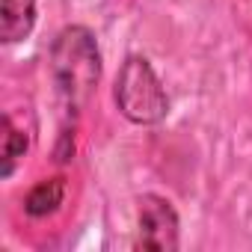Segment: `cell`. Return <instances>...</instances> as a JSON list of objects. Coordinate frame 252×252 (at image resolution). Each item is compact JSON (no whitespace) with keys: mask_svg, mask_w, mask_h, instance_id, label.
Masks as SVG:
<instances>
[{"mask_svg":"<svg viewBox=\"0 0 252 252\" xmlns=\"http://www.w3.org/2000/svg\"><path fill=\"white\" fill-rule=\"evenodd\" d=\"M113 104L137 128H158L166 122L172 101L146 54H128L113 80Z\"/></svg>","mask_w":252,"mask_h":252,"instance_id":"obj_2","label":"cell"},{"mask_svg":"<svg viewBox=\"0 0 252 252\" xmlns=\"http://www.w3.org/2000/svg\"><path fill=\"white\" fill-rule=\"evenodd\" d=\"M134 246L146 252H175L181 246V217L166 196L143 193L137 199Z\"/></svg>","mask_w":252,"mask_h":252,"instance_id":"obj_3","label":"cell"},{"mask_svg":"<svg viewBox=\"0 0 252 252\" xmlns=\"http://www.w3.org/2000/svg\"><path fill=\"white\" fill-rule=\"evenodd\" d=\"M39 21L36 0H0V42L21 45L33 36Z\"/></svg>","mask_w":252,"mask_h":252,"instance_id":"obj_4","label":"cell"},{"mask_svg":"<svg viewBox=\"0 0 252 252\" xmlns=\"http://www.w3.org/2000/svg\"><path fill=\"white\" fill-rule=\"evenodd\" d=\"M63 202H65V178L63 175H51V178L36 181L27 190L21 208H24V214L30 220H48V217H54L63 208Z\"/></svg>","mask_w":252,"mask_h":252,"instance_id":"obj_6","label":"cell"},{"mask_svg":"<svg viewBox=\"0 0 252 252\" xmlns=\"http://www.w3.org/2000/svg\"><path fill=\"white\" fill-rule=\"evenodd\" d=\"M48 71L60 104L71 113H80L104 74V54L95 30L86 24L60 27L48 48Z\"/></svg>","mask_w":252,"mask_h":252,"instance_id":"obj_1","label":"cell"},{"mask_svg":"<svg viewBox=\"0 0 252 252\" xmlns=\"http://www.w3.org/2000/svg\"><path fill=\"white\" fill-rule=\"evenodd\" d=\"M0 125H3V146H0V178L9 181L15 175V169L24 163L30 146H33V134L27 128H18L12 113L0 116Z\"/></svg>","mask_w":252,"mask_h":252,"instance_id":"obj_5","label":"cell"}]
</instances>
